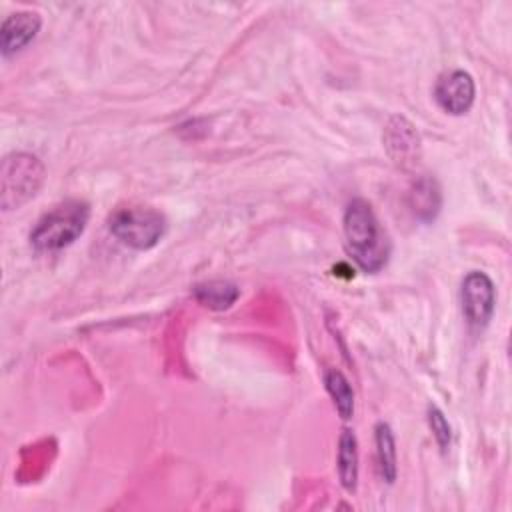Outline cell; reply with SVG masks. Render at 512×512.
Wrapping results in <instances>:
<instances>
[{
  "label": "cell",
  "instance_id": "obj_1",
  "mask_svg": "<svg viewBox=\"0 0 512 512\" xmlns=\"http://www.w3.org/2000/svg\"><path fill=\"white\" fill-rule=\"evenodd\" d=\"M344 238L354 262L364 272H378L390 258V240L380 226L370 202L354 198L344 210Z\"/></svg>",
  "mask_w": 512,
  "mask_h": 512
},
{
  "label": "cell",
  "instance_id": "obj_2",
  "mask_svg": "<svg viewBox=\"0 0 512 512\" xmlns=\"http://www.w3.org/2000/svg\"><path fill=\"white\" fill-rule=\"evenodd\" d=\"M90 220V206L84 200H66L44 214L30 232V244L38 252H54L70 246L82 236Z\"/></svg>",
  "mask_w": 512,
  "mask_h": 512
},
{
  "label": "cell",
  "instance_id": "obj_3",
  "mask_svg": "<svg viewBox=\"0 0 512 512\" xmlns=\"http://www.w3.org/2000/svg\"><path fill=\"white\" fill-rule=\"evenodd\" d=\"M44 182V164L28 152H14L2 160L0 168V204L16 210L36 196Z\"/></svg>",
  "mask_w": 512,
  "mask_h": 512
},
{
  "label": "cell",
  "instance_id": "obj_4",
  "mask_svg": "<svg viewBox=\"0 0 512 512\" xmlns=\"http://www.w3.org/2000/svg\"><path fill=\"white\" fill-rule=\"evenodd\" d=\"M110 234L132 250L154 248L166 232V218L148 206H130L116 210L108 220Z\"/></svg>",
  "mask_w": 512,
  "mask_h": 512
},
{
  "label": "cell",
  "instance_id": "obj_5",
  "mask_svg": "<svg viewBox=\"0 0 512 512\" xmlns=\"http://www.w3.org/2000/svg\"><path fill=\"white\" fill-rule=\"evenodd\" d=\"M460 304L464 318L470 328H484L494 312L496 292L488 274L480 270H472L464 276L460 286Z\"/></svg>",
  "mask_w": 512,
  "mask_h": 512
},
{
  "label": "cell",
  "instance_id": "obj_6",
  "mask_svg": "<svg viewBox=\"0 0 512 512\" xmlns=\"http://www.w3.org/2000/svg\"><path fill=\"white\" fill-rule=\"evenodd\" d=\"M474 96H476L474 80L464 70H450L442 74L434 86V98L438 106L452 116H460L468 112L474 104Z\"/></svg>",
  "mask_w": 512,
  "mask_h": 512
},
{
  "label": "cell",
  "instance_id": "obj_7",
  "mask_svg": "<svg viewBox=\"0 0 512 512\" xmlns=\"http://www.w3.org/2000/svg\"><path fill=\"white\" fill-rule=\"evenodd\" d=\"M384 146L396 164L410 166L418 160L420 136L410 120L392 116L384 128Z\"/></svg>",
  "mask_w": 512,
  "mask_h": 512
},
{
  "label": "cell",
  "instance_id": "obj_8",
  "mask_svg": "<svg viewBox=\"0 0 512 512\" xmlns=\"http://www.w3.org/2000/svg\"><path fill=\"white\" fill-rule=\"evenodd\" d=\"M40 26H42L40 14L30 12V10H20V12L6 16V20L2 22V28H0L2 56L10 58V56L18 54L20 50H24L36 38Z\"/></svg>",
  "mask_w": 512,
  "mask_h": 512
},
{
  "label": "cell",
  "instance_id": "obj_9",
  "mask_svg": "<svg viewBox=\"0 0 512 512\" xmlns=\"http://www.w3.org/2000/svg\"><path fill=\"white\" fill-rule=\"evenodd\" d=\"M408 206L422 222H432L442 206V192L432 176L418 178L408 192Z\"/></svg>",
  "mask_w": 512,
  "mask_h": 512
},
{
  "label": "cell",
  "instance_id": "obj_10",
  "mask_svg": "<svg viewBox=\"0 0 512 512\" xmlns=\"http://www.w3.org/2000/svg\"><path fill=\"white\" fill-rule=\"evenodd\" d=\"M192 294L202 306L210 310H226L238 300L240 288L230 280H208L196 284L192 288Z\"/></svg>",
  "mask_w": 512,
  "mask_h": 512
},
{
  "label": "cell",
  "instance_id": "obj_11",
  "mask_svg": "<svg viewBox=\"0 0 512 512\" xmlns=\"http://www.w3.org/2000/svg\"><path fill=\"white\" fill-rule=\"evenodd\" d=\"M338 476L348 492L356 490L358 484V440L352 430H342L338 438Z\"/></svg>",
  "mask_w": 512,
  "mask_h": 512
},
{
  "label": "cell",
  "instance_id": "obj_12",
  "mask_svg": "<svg viewBox=\"0 0 512 512\" xmlns=\"http://www.w3.org/2000/svg\"><path fill=\"white\" fill-rule=\"evenodd\" d=\"M374 440H376V458H378V470L380 476L392 484L396 478V444L392 428L386 422H378L374 428Z\"/></svg>",
  "mask_w": 512,
  "mask_h": 512
},
{
  "label": "cell",
  "instance_id": "obj_13",
  "mask_svg": "<svg viewBox=\"0 0 512 512\" xmlns=\"http://www.w3.org/2000/svg\"><path fill=\"white\" fill-rule=\"evenodd\" d=\"M324 384H326L328 394L332 396V402H334L340 418L350 420L354 414V392H352L348 378L340 370L330 368L324 374Z\"/></svg>",
  "mask_w": 512,
  "mask_h": 512
},
{
  "label": "cell",
  "instance_id": "obj_14",
  "mask_svg": "<svg viewBox=\"0 0 512 512\" xmlns=\"http://www.w3.org/2000/svg\"><path fill=\"white\" fill-rule=\"evenodd\" d=\"M428 424H430V430L440 446L442 452L448 450L450 446V438H452V428L444 416V412L436 406H428Z\"/></svg>",
  "mask_w": 512,
  "mask_h": 512
}]
</instances>
